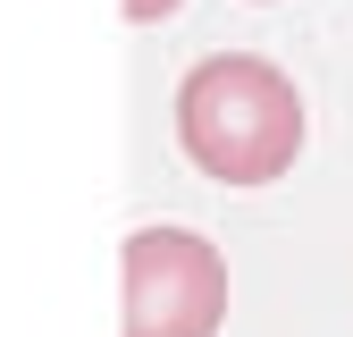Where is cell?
Masks as SVG:
<instances>
[{
  "instance_id": "cell-1",
  "label": "cell",
  "mask_w": 353,
  "mask_h": 337,
  "mask_svg": "<svg viewBox=\"0 0 353 337\" xmlns=\"http://www.w3.org/2000/svg\"><path fill=\"white\" fill-rule=\"evenodd\" d=\"M176 144L219 186H270L303 152V93L252 51H210L176 84Z\"/></svg>"
},
{
  "instance_id": "cell-2",
  "label": "cell",
  "mask_w": 353,
  "mask_h": 337,
  "mask_svg": "<svg viewBox=\"0 0 353 337\" xmlns=\"http://www.w3.org/2000/svg\"><path fill=\"white\" fill-rule=\"evenodd\" d=\"M228 320V262L194 228L126 236V337H219Z\"/></svg>"
},
{
  "instance_id": "cell-3",
  "label": "cell",
  "mask_w": 353,
  "mask_h": 337,
  "mask_svg": "<svg viewBox=\"0 0 353 337\" xmlns=\"http://www.w3.org/2000/svg\"><path fill=\"white\" fill-rule=\"evenodd\" d=\"M118 9L135 17V26H152V17H168V9H176V0H118Z\"/></svg>"
}]
</instances>
